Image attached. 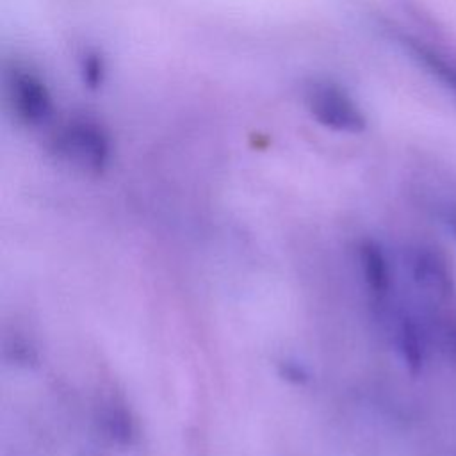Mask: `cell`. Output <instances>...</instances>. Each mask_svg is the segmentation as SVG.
<instances>
[{
  "label": "cell",
  "instance_id": "3957f363",
  "mask_svg": "<svg viewBox=\"0 0 456 456\" xmlns=\"http://www.w3.org/2000/svg\"><path fill=\"white\" fill-rule=\"evenodd\" d=\"M5 93L14 118L25 126L37 128L53 114V102L46 82L25 64L14 62L7 68Z\"/></svg>",
  "mask_w": 456,
  "mask_h": 456
},
{
  "label": "cell",
  "instance_id": "8fae6325",
  "mask_svg": "<svg viewBox=\"0 0 456 456\" xmlns=\"http://www.w3.org/2000/svg\"><path fill=\"white\" fill-rule=\"evenodd\" d=\"M444 223L447 230L452 233V237L456 239V210H447L444 216Z\"/></svg>",
  "mask_w": 456,
  "mask_h": 456
},
{
  "label": "cell",
  "instance_id": "9c48e42d",
  "mask_svg": "<svg viewBox=\"0 0 456 456\" xmlns=\"http://www.w3.org/2000/svg\"><path fill=\"white\" fill-rule=\"evenodd\" d=\"M283 376L287 379L296 381V383L306 381V372L299 365H296V363H283Z\"/></svg>",
  "mask_w": 456,
  "mask_h": 456
},
{
  "label": "cell",
  "instance_id": "52a82bcc",
  "mask_svg": "<svg viewBox=\"0 0 456 456\" xmlns=\"http://www.w3.org/2000/svg\"><path fill=\"white\" fill-rule=\"evenodd\" d=\"M399 351L411 374H419L424 365V342L419 326L404 319L399 328Z\"/></svg>",
  "mask_w": 456,
  "mask_h": 456
},
{
  "label": "cell",
  "instance_id": "7a4b0ae2",
  "mask_svg": "<svg viewBox=\"0 0 456 456\" xmlns=\"http://www.w3.org/2000/svg\"><path fill=\"white\" fill-rule=\"evenodd\" d=\"M310 116L335 132L356 134L367 126V119L349 93L330 80H310L303 91Z\"/></svg>",
  "mask_w": 456,
  "mask_h": 456
},
{
  "label": "cell",
  "instance_id": "8992f818",
  "mask_svg": "<svg viewBox=\"0 0 456 456\" xmlns=\"http://www.w3.org/2000/svg\"><path fill=\"white\" fill-rule=\"evenodd\" d=\"M360 262L365 283L376 296H385L390 289V269L381 248L370 240L360 246Z\"/></svg>",
  "mask_w": 456,
  "mask_h": 456
},
{
  "label": "cell",
  "instance_id": "30bf717a",
  "mask_svg": "<svg viewBox=\"0 0 456 456\" xmlns=\"http://www.w3.org/2000/svg\"><path fill=\"white\" fill-rule=\"evenodd\" d=\"M445 347L449 356L456 362V326H451L445 333Z\"/></svg>",
  "mask_w": 456,
  "mask_h": 456
},
{
  "label": "cell",
  "instance_id": "6da1fadb",
  "mask_svg": "<svg viewBox=\"0 0 456 456\" xmlns=\"http://www.w3.org/2000/svg\"><path fill=\"white\" fill-rule=\"evenodd\" d=\"M50 146L59 159L93 175L103 173L110 160L109 134L87 116H73L59 125Z\"/></svg>",
  "mask_w": 456,
  "mask_h": 456
},
{
  "label": "cell",
  "instance_id": "277c9868",
  "mask_svg": "<svg viewBox=\"0 0 456 456\" xmlns=\"http://www.w3.org/2000/svg\"><path fill=\"white\" fill-rule=\"evenodd\" d=\"M397 43L403 50L422 68L428 75H431L436 82H440L445 89H449L456 96V61L442 52L440 48L415 37L410 34H397Z\"/></svg>",
  "mask_w": 456,
  "mask_h": 456
},
{
  "label": "cell",
  "instance_id": "5b68a950",
  "mask_svg": "<svg viewBox=\"0 0 456 456\" xmlns=\"http://www.w3.org/2000/svg\"><path fill=\"white\" fill-rule=\"evenodd\" d=\"M413 278L426 292L445 299L454 290L452 274L447 260L436 251H420L413 264Z\"/></svg>",
  "mask_w": 456,
  "mask_h": 456
},
{
  "label": "cell",
  "instance_id": "ba28073f",
  "mask_svg": "<svg viewBox=\"0 0 456 456\" xmlns=\"http://www.w3.org/2000/svg\"><path fill=\"white\" fill-rule=\"evenodd\" d=\"M80 73L87 87L96 89L98 86H102L103 75H105V64L102 55L94 50H86L80 57Z\"/></svg>",
  "mask_w": 456,
  "mask_h": 456
}]
</instances>
